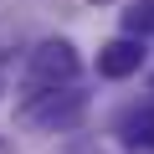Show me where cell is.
<instances>
[{
  "instance_id": "obj_3",
  "label": "cell",
  "mask_w": 154,
  "mask_h": 154,
  "mask_svg": "<svg viewBox=\"0 0 154 154\" xmlns=\"http://www.w3.org/2000/svg\"><path fill=\"white\" fill-rule=\"evenodd\" d=\"M134 139H144V144H154V108H144V113L134 118Z\"/></svg>"
},
{
  "instance_id": "obj_2",
  "label": "cell",
  "mask_w": 154,
  "mask_h": 154,
  "mask_svg": "<svg viewBox=\"0 0 154 154\" xmlns=\"http://www.w3.org/2000/svg\"><path fill=\"white\" fill-rule=\"evenodd\" d=\"M36 77L41 82H67V77H77V51L67 41H46L36 51Z\"/></svg>"
},
{
  "instance_id": "obj_1",
  "label": "cell",
  "mask_w": 154,
  "mask_h": 154,
  "mask_svg": "<svg viewBox=\"0 0 154 154\" xmlns=\"http://www.w3.org/2000/svg\"><path fill=\"white\" fill-rule=\"evenodd\" d=\"M139 62H144V46L134 36H118V41H108L98 51V72L103 77H128V72H139Z\"/></svg>"
}]
</instances>
